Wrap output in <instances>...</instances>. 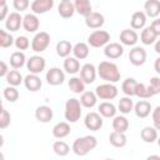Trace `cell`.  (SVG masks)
<instances>
[{
  "instance_id": "1",
  "label": "cell",
  "mask_w": 160,
  "mask_h": 160,
  "mask_svg": "<svg viewBox=\"0 0 160 160\" xmlns=\"http://www.w3.org/2000/svg\"><path fill=\"white\" fill-rule=\"evenodd\" d=\"M98 75L100 76V79H102L104 81L106 82H118L120 80V71H119V68L116 64L111 62V61H101L98 68Z\"/></svg>"
},
{
  "instance_id": "2",
  "label": "cell",
  "mask_w": 160,
  "mask_h": 160,
  "mask_svg": "<svg viewBox=\"0 0 160 160\" xmlns=\"http://www.w3.org/2000/svg\"><path fill=\"white\" fill-rule=\"evenodd\" d=\"M98 145V140L92 135H85L81 138H78L74 140L71 150L78 155V156H85L88 155L91 150H94Z\"/></svg>"
},
{
  "instance_id": "3",
  "label": "cell",
  "mask_w": 160,
  "mask_h": 160,
  "mask_svg": "<svg viewBox=\"0 0 160 160\" xmlns=\"http://www.w3.org/2000/svg\"><path fill=\"white\" fill-rule=\"evenodd\" d=\"M81 112H82V105L79 99L70 98L66 100L65 111H64V116L66 121H69L70 124L79 121L81 118Z\"/></svg>"
},
{
  "instance_id": "4",
  "label": "cell",
  "mask_w": 160,
  "mask_h": 160,
  "mask_svg": "<svg viewBox=\"0 0 160 160\" xmlns=\"http://www.w3.org/2000/svg\"><path fill=\"white\" fill-rule=\"evenodd\" d=\"M118 92L119 90L112 82L100 84L95 88V94L100 100H112L118 96Z\"/></svg>"
},
{
  "instance_id": "5",
  "label": "cell",
  "mask_w": 160,
  "mask_h": 160,
  "mask_svg": "<svg viewBox=\"0 0 160 160\" xmlns=\"http://www.w3.org/2000/svg\"><path fill=\"white\" fill-rule=\"evenodd\" d=\"M110 42V34L105 30H95L88 36V44L92 48H101Z\"/></svg>"
},
{
  "instance_id": "6",
  "label": "cell",
  "mask_w": 160,
  "mask_h": 160,
  "mask_svg": "<svg viewBox=\"0 0 160 160\" xmlns=\"http://www.w3.org/2000/svg\"><path fill=\"white\" fill-rule=\"evenodd\" d=\"M50 45V35L46 31H39L31 40V49L35 52H42Z\"/></svg>"
},
{
  "instance_id": "7",
  "label": "cell",
  "mask_w": 160,
  "mask_h": 160,
  "mask_svg": "<svg viewBox=\"0 0 160 160\" xmlns=\"http://www.w3.org/2000/svg\"><path fill=\"white\" fill-rule=\"evenodd\" d=\"M84 125L90 131H98L102 128V116L96 111H90L85 115Z\"/></svg>"
},
{
  "instance_id": "8",
  "label": "cell",
  "mask_w": 160,
  "mask_h": 160,
  "mask_svg": "<svg viewBox=\"0 0 160 160\" xmlns=\"http://www.w3.org/2000/svg\"><path fill=\"white\" fill-rule=\"evenodd\" d=\"M45 66H46V61L40 55L30 56V59H28L26 61V69L31 74H38V75L41 74L45 70Z\"/></svg>"
},
{
  "instance_id": "9",
  "label": "cell",
  "mask_w": 160,
  "mask_h": 160,
  "mask_svg": "<svg viewBox=\"0 0 160 160\" xmlns=\"http://www.w3.org/2000/svg\"><path fill=\"white\" fill-rule=\"evenodd\" d=\"M45 80L49 85L51 86H58L61 85L65 81V72L60 68H51L46 71Z\"/></svg>"
},
{
  "instance_id": "10",
  "label": "cell",
  "mask_w": 160,
  "mask_h": 160,
  "mask_svg": "<svg viewBox=\"0 0 160 160\" xmlns=\"http://www.w3.org/2000/svg\"><path fill=\"white\" fill-rule=\"evenodd\" d=\"M148 58V54L144 48L141 46H132V49L129 51V60L134 66H141L145 64Z\"/></svg>"
},
{
  "instance_id": "11",
  "label": "cell",
  "mask_w": 160,
  "mask_h": 160,
  "mask_svg": "<svg viewBox=\"0 0 160 160\" xmlns=\"http://www.w3.org/2000/svg\"><path fill=\"white\" fill-rule=\"evenodd\" d=\"M22 18L20 15L19 11H14V12H10L5 20V28L6 30H9L10 32H15L20 29V26H22Z\"/></svg>"
},
{
  "instance_id": "12",
  "label": "cell",
  "mask_w": 160,
  "mask_h": 160,
  "mask_svg": "<svg viewBox=\"0 0 160 160\" xmlns=\"http://www.w3.org/2000/svg\"><path fill=\"white\" fill-rule=\"evenodd\" d=\"M22 28L28 32H36L40 28V20L36 14L29 12L22 18Z\"/></svg>"
},
{
  "instance_id": "13",
  "label": "cell",
  "mask_w": 160,
  "mask_h": 160,
  "mask_svg": "<svg viewBox=\"0 0 160 160\" xmlns=\"http://www.w3.org/2000/svg\"><path fill=\"white\" fill-rule=\"evenodd\" d=\"M122 54H124V46L120 42H109L104 46V55L108 59L115 60L122 56Z\"/></svg>"
},
{
  "instance_id": "14",
  "label": "cell",
  "mask_w": 160,
  "mask_h": 160,
  "mask_svg": "<svg viewBox=\"0 0 160 160\" xmlns=\"http://www.w3.org/2000/svg\"><path fill=\"white\" fill-rule=\"evenodd\" d=\"M96 75H98V70L91 62L84 64L80 69V78L85 84H92L96 79Z\"/></svg>"
},
{
  "instance_id": "15",
  "label": "cell",
  "mask_w": 160,
  "mask_h": 160,
  "mask_svg": "<svg viewBox=\"0 0 160 160\" xmlns=\"http://www.w3.org/2000/svg\"><path fill=\"white\" fill-rule=\"evenodd\" d=\"M54 0H34L30 5V10L36 15L45 14L54 8Z\"/></svg>"
},
{
  "instance_id": "16",
  "label": "cell",
  "mask_w": 160,
  "mask_h": 160,
  "mask_svg": "<svg viewBox=\"0 0 160 160\" xmlns=\"http://www.w3.org/2000/svg\"><path fill=\"white\" fill-rule=\"evenodd\" d=\"M139 41V35L134 29H124L120 32V42L126 46H135Z\"/></svg>"
},
{
  "instance_id": "17",
  "label": "cell",
  "mask_w": 160,
  "mask_h": 160,
  "mask_svg": "<svg viewBox=\"0 0 160 160\" xmlns=\"http://www.w3.org/2000/svg\"><path fill=\"white\" fill-rule=\"evenodd\" d=\"M24 85L25 88L31 91V92H35V91H39L42 86V81L40 79V76L38 74H29L24 78Z\"/></svg>"
},
{
  "instance_id": "18",
  "label": "cell",
  "mask_w": 160,
  "mask_h": 160,
  "mask_svg": "<svg viewBox=\"0 0 160 160\" xmlns=\"http://www.w3.org/2000/svg\"><path fill=\"white\" fill-rule=\"evenodd\" d=\"M105 22L104 15L96 11L90 12L88 16H85V25L90 29H100Z\"/></svg>"
},
{
  "instance_id": "19",
  "label": "cell",
  "mask_w": 160,
  "mask_h": 160,
  "mask_svg": "<svg viewBox=\"0 0 160 160\" xmlns=\"http://www.w3.org/2000/svg\"><path fill=\"white\" fill-rule=\"evenodd\" d=\"M152 111V108H151V104L148 101V100H140L138 101L135 105H134V112L138 118L140 119H145L150 115V112Z\"/></svg>"
},
{
  "instance_id": "20",
  "label": "cell",
  "mask_w": 160,
  "mask_h": 160,
  "mask_svg": "<svg viewBox=\"0 0 160 160\" xmlns=\"http://www.w3.org/2000/svg\"><path fill=\"white\" fill-rule=\"evenodd\" d=\"M54 116V112H52V109L48 105H40L36 108L35 110V119L39 121V122H49Z\"/></svg>"
},
{
  "instance_id": "21",
  "label": "cell",
  "mask_w": 160,
  "mask_h": 160,
  "mask_svg": "<svg viewBox=\"0 0 160 160\" xmlns=\"http://www.w3.org/2000/svg\"><path fill=\"white\" fill-rule=\"evenodd\" d=\"M146 14L145 11H135L132 15H131V19H130V26L131 29L134 30H142L146 25Z\"/></svg>"
},
{
  "instance_id": "22",
  "label": "cell",
  "mask_w": 160,
  "mask_h": 160,
  "mask_svg": "<svg viewBox=\"0 0 160 160\" xmlns=\"http://www.w3.org/2000/svg\"><path fill=\"white\" fill-rule=\"evenodd\" d=\"M70 122L69 121H60L54 125L52 128V136L56 139H64L70 134Z\"/></svg>"
},
{
  "instance_id": "23",
  "label": "cell",
  "mask_w": 160,
  "mask_h": 160,
  "mask_svg": "<svg viewBox=\"0 0 160 160\" xmlns=\"http://www.w3.org/2000/svg\"><path fill=\"white\" fill-rule=\"evenodd\" d=\"M76 10H75L72 1H60V4L58 5V14L64 19L72 18Z\"/></svg>"
},
{
  "instance_id": "24",
  "label": "cell",
  "mask_w": 160,
  "mask_h": 160,
  "mask_svg": "<svg viewBox=\"0 0 160 160\" xmlns=\"http://www.w3.org/2000/svg\"><path fill=\"white\" fill-rule=\"evenodd\" d=\"M144 11L149 18H158L160 15V0H146L144 4Z\"/></svg>"
},
{
  "instance_id": "25",
  "label": "cell",
  "mask_w": 160,
  "mask_h": 160,
  "mask_svg": "<svg viewBox=\"0 0 160 160\" xmlns=\"http://www.w3.org/2000/svg\"><path fill=\"white\" fill-rule=\"evenodd\" d=\"M62 66H64L65 72H68V74H70V75H75V74L79 72L80 69H81L80 61H79V59H76L75 56H68V58H65Z\"/></svg>"
},
{
  "instance_id": "26",
  "label": "cell",
  "mask_w": 160,
  "mask_h": 160,
  "mask_svg": "<svg viewBox=\"0 0 160 160\" xmlns=\"http://www.w3.org/2000/svg\"><path fill=\"white\" fill-rule=\"evenodd\" d=\"M116 111H118L116 110V106L112 102H110V101H102L98 106V112L102 118H108V119L114 118L116 115Z\"/></svg>"
},
{
  "instance_id": "27",
  "label": "cell",
  "mask_w": 160,
  "mask_h": 160,
  "mask_svg": "<svg viewBox=\"0 0 160 160\" xmlns=\"http://www.w3.org/2000/svg\"><path fill=\"white\" fill-rule=\"evenodd\" d=\"M158 39V35L156 32L154 31V29L151 26H145L142 30H141V34H140V41L144 44V45H151V44H155Z\"/></svg>"
},
{
  "instance_id": "28",
  "label": "cell",
  "mask_w": 160,
  "mask_h": 160,
  "mask_svg": "<svg viewBox=\"0 0 160 160\" xmlns=\"http://www.w3.org/2000/svg\"><path fill=\"white\" fill-rule=\"evenodd\" d=\"M74 6L75 10L79 15H82L84 18L88 16L90 12H92V6H91V0H74Z\"/></svg>"
},
{
  "instance_id": "29",
  "label": "cell",
  "mask_w": 160,
  "mask_h": 160,
  "mask_svg": "<svg viewBox=\"0 0 160 160\" xmlns=\"http://www.w3.org/2000/svg\"><path fill=\"white\" fill-rule=\"evenodd\" d=\"M140 136L144 142L146 144H152L154 141L158 140V130L155 126H145L140 131Z\"/></svg>"
},
{
  "instance_id": "30",
  "label": "cell",
  "mask_w": 160,
  "mask_h": 160,
  "mask_svg": "<svg viewBox=\"0 0 160 160\" xmlns=\"http://www.w3.org/2000/svg\"><path fill=\"white\" fill-rule=\"evenodd\" d=\"M109 141L114 148H124L128 142V138L125 135V132H120V131H112L109 135Z\"/></svg>"
},
{
  "instance_id": "31",
  "label": "cell",
  "mask_w": 160,
  "mask_h": 160,
  "mask_svg": "<svg viewBox=\"0 0 160 160\" xmlns=\"http://www.w3.org/2000/svg\"><path fill=\"white\" fill-rule=\"evenodd\" d=\"M72 54H74V56H75L76 59H79V60L86 59V58L89 56V54H90L89 44L82 42V41L76 42V44L74 45V48H72Z\"/></svg>"
},
{
  "instance_id": "32",
  "label": "cell",
  "mask_w": 160,
  "mask_h": 160,
  "mask_svg": "<svg viewBox=\"0 0 160 160\" xmlns=\"http://www.w3.org/2000/svg\"><path fill=\"white\" fill-rule=\"evenodd\" d=\"M26 56L25 54L20 50V51H14L10 55V66L12 69H21L24 65H26Z\"/></svg>"
},
{
  "instance_id": "33",
  "label": "cell",
  "mask_w": 160,
  "mask_h": 160,
  "mask_svg": "<svg viewBox=\"0 0 160 160\" xmlns=\"http://www.w3.org/2000/svg\"><path fill=\"white\" fill-rule=\"evenodd\" d=\"M79 100H80V102H81V105H82L84 108L91 109V108H94V106L96 105V102H98V96H96L95 91H84V92L81 94V96H80Z\"/></svg>"
},
{
  "instance_id": "34",
  "label": "cell",
  "mask_w": 160,
  "mask_h": 160,
  "mask_svg": "<svg viewBox=\"0 0 160 160\" xmlns=\"http://www.w3.org/2000/svg\"><path fill=\"white\" fill-rule=\"evenodd\" d=\"M72 48H74V45L69 40H60L56 44V54H58V56L65 59V58L70 56V54L72 52Z\"/></svg>"
},
{
  "instance_id": "35",
  "label": "cell",
  "mask_w": 160,
  "mask_h": 160,
  "mask_svg": "<svg viewBox=\"0 0 160 160\" xmlns=\"http://www.w3.org/2000/svg\"><path fill=\"white\" fill-rule=\"evenodd\" d=\"M68 85H69V89L74 94H82L85 91V85L86 84L82 81V79L80 76H72V78H70Z\"/></svg>"
},
{
  "instance_id": "36",
  "label": "cell",
  "mask_w": 160,
  "mask_h": 160,
  "mask_svg": "<svg viewBox=\"0 0 160 160\" xmlns=\"http://www.w3.org/2000/svg\"><path fill=\"white\" fill-rule=\"evenodd\" d=\"M118 109L121 114L126 115V114H130L132 110H134V102H132V99L131 96H124V98H120L119 102H118Z\"/></svg>"
},
{
  "instance_id": "37",
  "label": "cell",
  "mask_w": 160,
  "mask_h": 160,
  "mask_svg": "<svg viewBox=\"0 0 160 160\" xmlns=\"http://www.w3.org/2000/svg\"><path fill=\"white\" fill-rule=\"evenodd\" d=\"M112 129L115 131H120V132H126L129 129V120L124 116V115H115L112 118Z\"/></svg>"
},
{
  "instance_id": "38",
  "label": "cell",
  "mask_w": 160,
  "mask_h": 160,
  "mask_svg": "<svg viewBox=\"0 0 160 160\" xmlns=\"http://www.w3.org/2000/svg\"><path fill=\"white\" fill-rule=\"evenodd\" d=\"M138 81L134 78H128L122 81L121 84V91L126 96H135V90H136Z\"/></svg>"
},
{
  "instance_id": "39",
  "label": "cell",
  "mask_w": 160,
  "mask_h": 160,
  "mask_svg": "<svg viewBox=\"0 0 160 160\" xmlns=\"http://www.w3.org/2000/svg\"><path fill=\"white\" fill-rule=\"evenodd\" d=\"M5 80L9 85L11 86H19L21 82H24V78L20 74V71L18 69H12L8 72V75L5 76Z\"/></svg>"
},
{
  "instance_id": "40",
  "label": "cell",
  "mask_w": 160,
  "mask_h": 160,
  "mask_svg": "<svg viewBox=\"0 0 160 160\" xmlns=\"http://www.w3.org/2000/svg\"><path fill=\"white\" fill-rule=\"evenodd\" d=\"M52 151L58 155V156H66L70 152V146L62 141V140H58L52 144Z\"/></svg>"
},
{
  "instance_id": "41",
  "label": "cell",
  "mask_w": 160,
  "mask_h": 160,
  "mask_svg": "<svg viewBox=\"0 0 160 160\" xmlns=\"http://www.w3.org/2000/svg\"><path fill=\"white\" fill-rule=\"evenodd\" d=\"M135 96L140 98V99H150L152 98V92L149 89V85H145L142 82H138L136 85V90H135Z\"/></svg>"
},
{
  "instance_id": "42",
  "label": "cell",
  "mask_w": 160,
  "mask_h": 160,
  "mask_svg": "<svg viewBox=\"0 0 160 160\" xmlns=\"http://www.w3.org/2000/svg\"><path fill=\"white\" fill-rule=\"evenodd\" d=\"M2 95H4V99L9 102H15L18 99H19V91L16 89V86H6L2 91Z\"/></svg>"
},
{
  "instance_id": "43",
  "label": "cell",
  "mask_w": 160,
  "mask_h": 160,
  "mask_svg": "<svg viewBox=\"0 0 160 160\" xmlns=\"http://www.w3.org/2000/svg\"><path fill=\"white\" fill-rule=\"evenodd\" d=\"M12 44H15V39L12 38V35L5 30H0V46L6 49L10 48Z\"/></svg>"
},
{
  "instance_id": "44",
  "label": "cell",
  "mask_w": 160,
  "mask_h": 160,
  "mask_svg": "<svg viewBox=\"0 0 160 160\" xmlns=\"http://www.w3.org/2000/svg\"><path fill=\"white\" fill-rule=\"evenodd\" d=\"M10 122H11V115H10V112L5 108H2L1 109V112H0V129L1 130L6 129L10 125Z\"/></svg>"
},
{
  "instance_id": "45",
  "label": "cell",
  "mask_w": 160,
  "mask_h": 160,
  "mask_svg": "<svg viewBox=\"0 0 160 160\" xmlns=\"http://www.w3.org/2000/svg\"><path fill=\"white\" fill-rule=\"evenodd\" d=\"M15 46H16V49L18 50H26V49H29V46L31 45L30 44V40H29V38H26V36H24V35H20V36H18L16 39H15V44H14Z\"/></svg>"
},
{
  "instance_id": "46",
  "label": "cell",
  "mask_w": 160,
  "mask_h": 160,
  "mask_svg": "<svg viewBox=\"0 0 160 160\" xmlns=\"http://www.w3.org/2000/svg\"><path fill=\"white\" fill-rule=\"evenodd\" d=\"M149 89L152 92V95L160 94V76H152L149 82Z\"/></svg>"
},
{
  "instance_id": "47",
  "label": "cell",
  "mask_w": 160,
  "mask_h": 160,
  "mask_svg": "<svg viewBox=\"0 0 160 160\" xmlns=\"http://www.w3.org/2000/svg\"><path fill=\"white\" fill-rule=\"evenodd\" d=\"M30 1L29 0H12V6L16 11L21 12V11H25L28 10V8L30 6Z\"/></svg>"
},
{
  "instance_id": "48",
  "label": "cell",
  "mask_w": 160,
  "mask_h": 160,
  "mask_svg": "<svg viewBox=\"0 0 160 160\" xmlns=\"http://www.w3.org/2000/svg\"><path fill=\"white\" fill-rule=\"evenodd\" d=\"M151 118H152V124L156 128V130H160V105H158L151 111Z\"/></svg>"
},
{
  "instance_id": "49",
  "label": "cell",
  "mask_w": 160,
  "mask_h": 160,
  "mask_svg": "<svg viewBox=\"0 0 160 160\" xmlns=\"http://www.w3.org/2000/svg\"><path fill=\"white\" fill-rule=\"evenodd\" d=\"M9 14H10V12H9L8 5H6V4L0 5V20H6V18H8Z\"/></svg>"
},
{
  "instance_id": "50",
  "label": "cell",
  "mask_w": 160,
  "mask_h": 160,
  "mask_svg": "<svg viewBox=\"0 0 160 160\" xmlns=\"http://www.w3.org/2000/svg\"><path fill=\"white\" fill-rule=\"evenodd\" d=\"M150 26L154 29V31L156 32V35L160 36V18H155V19L152 20V22H151Z\"/></svg>"
},
{
  "instance_id": "51",
  "label": "cell",
  "mask_w": 160,
  "mask_h": 160,
  "mask_svg": "<svg viewBox=\"0 0 160 160\" xmlns=\"http://www.w3.org/2000/svg\"><path fill=\"white\" fill-rule=\"evenodd\" d=\"M9 68H8V64L5 61H0V76L1 78H5L9 72Z\"/></svg>"
},
{
  "instance_id": "52",
  "label": "cell",
  "mask_w": 160,
  "mask_h": 160,
  "mask_svg": "<svg viewBox=\"0 0 160 160\" xmlns=\"http://www.w3.org/2000/svg\"><path fill=\"white\" fill-rule=\"evenodd\" d=\"M154 69H155V71L160 75V56L155 60V62H154Z\"/></svg>"
},
{
  "instance_id": "53",
  "label": "cell",
  "mask_w": 160,
  "mask_h": 160,
  "mask_svg": "<svg viewBox=\"0 0 160 160\" xmlns=\"http://www.w3.org/2000/svg\"><path fill=\"white\" fill-rule=\"evenodd\" d=\"M154 50H155V52L160 54V40H156V41H155V45H154Z\"/></svg>"
},
{
  "instance_id": "54",
  "label": "cell",
  "mask_w": 160,
  "mask_h": 160,
  "mask_svg": "<svg viewBox=\"0 0 160 160\" xmlns=\"http://www.w3.org/2000/svg\"><path fill=\"white\" fill-rule=\"evenodd\" d=\"M148 159H149V160H150V159H158V160H160V155H149Z\"/></svg>"
},
{
  "instance_id": "55",
  "label": "cell",
  "mask_w": 160,
  "mask_h": 160,
  "mask_svg": "<svg viewBox=\"0 0 160 160\" xmlns=\"http://www.w3.org/2000/svg\"><path fill=\"white\" fill-rule=\"evenodd\" d=\"M4 4H6V0H0V5H4Z\"/></svg>"
},
{
  "instance_id": "56",
  "label": "cell",
  "mask_w": 160,
  "mask_h": 160,
  "mask_svg": "<svg viewBox=\"0 0 160 160\" xmlns=\"http://www.w3.org/2000/svg\"><path fill=\"white\" fill-rule=\"evenodd\" d=\"M156 141H158V145H159V148H160V136H158V140H156Z\"/></svg>"
},
{
  "instance_id": "57",
  "label": "cell",
  "mask_w": 160,
  "mask_h": 160,
  "mask_svg": "<svg viewBox=\"0 0 160 160\" xmlns=\"http://www.w3.org/2000/svg\"><path fill=\"white\" fill-rule=\"evenodd\" d=\"M61 1H71V0H61Z\"/></svg>"
}]
</instances>
